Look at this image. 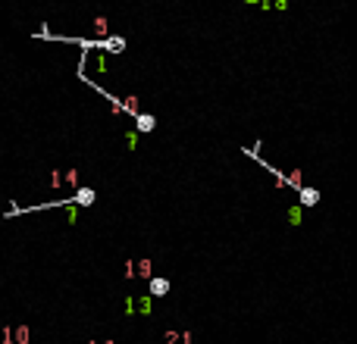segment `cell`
Listing matches in <instances>:
<instances>
[{
	"instance_id": "6da1fadb",
	"label": "cell",
	"mask_w": 357,
	"mask_h": 344,
	"mask_svg": "<svg viewBox=\"0 0 357 344\" xmlns=\"http://www.w3.org/2000/svg\"><path fill=\"white\" fill-rule=\"evenodd\" d=\"M135 129H138L141 135L154 132V129H157V119H154V113H138V116H135ZM138 132H135V135H138Z\"/></svg>"
},
{
	"instance_id": "7a4b0ae2",
	"label": "cell",
	"mask_w": 357,
	"mask_h": 344,
	"mask_svg": "<svg viewBox=\"0 0 357 344\" xmlns=\"http://www.w3.org/2000/svg\"><path fill=\"white\" fill-rule=\"evenodd\" d=\"M94 201H98V194H94L91 188H79L72 194V207H91Z\"/></svg>"
},
{
	"instance_id": "3957f363",
	"label": "cell",
	"mask_w": 357,
	"mask_h": 344,
	"mask_svg": "<svg viewBox=\"0 0 357 344\" xmlns=\"http://www.w3.org/2000/svg\"><path fill=\"white\" fill-rule=\"evenodd\" d=\"M122 53L125 50V38H119V34H113V38H104V53Z\"/></svg>"
},
{
	"instance_id": "277c9868",
	"label": "cell",
	"mask_w": 357,
	"mask_h": 344,
	"mask_svg": "<svg viewBox=\"0 0 357 344\" xmlns=\"http://www.w3.org/2000/svg\"><path fill=\"white\" fill-rule=\"evenodd\" d=\"M150 294H154V297H166L169 294V279H150Z\"/></svg>"
},
{
	"instance_id": "5b68a950",
	"label": "cell",
	"mask_w": 357,
	"mask_h": 344,
	"mask_svg": "<svg viewBox=\"0 0 357 344\" xmlns=\"http://www.w3.org/2000/svg\"><path fill=\"white\" fill-rule=\"evenodd\" d=\"M319 204V191L316 188H301V207H313Z\"/></svg>"
},
{
	"instance_id": "8992f818",
	"label": "cell",
	"mask_w": 357,
	"mask_h": 344,
	"mask_svg": "<svg viewBox=\"0 0 357 344\" xmlns=\"http://www.w3.org/2000/svg\"><path fill=\"white\" fill-rule=\"evenodd\" d=\"M13 344H31V329H28V325L13 329Z\"/></svg>"
},
{
	"instance_id": "52a82bcc",
	"label": "cell",
	"mask_w": 357,
	"mask_h": 344,
	"mask_svg": "<svg viewBox=\"0 0 357 344\" xmlns=\"http://www.w3.org/2000/svg\"><path fill=\"white\" fill-rule=\"evenodd\" d=\"M119 106H122V113H128V116H138V113H141L135 97H125V100H119Z\"/></svg>"
},
{
	"instance_id": "ba28073f",
	"label": "cell",
	"mask_w": 357,
	"mask_h": 344,
	"mask_svg": "<svg viewBox=\"0 0 357 344\" xmlns=\"http://www.w3.org/2000/svg\"><path fill=\"white\" fill-rule=\"evenodd\" d=\"M66 182H69V188L79 191V169H69V172H66Z\"/></svg>"
},
{
	"instance_id": "9c48e42d",
	"label": "cell",
	"mask_w": 357,
	"mask_h": 344,
	"mask_svg": "<svg viewBox=\"0 0 357 344\" xmlns=\"http://www.w3.org/2000/svg\"><path fill=\"white\" fill-rule=\"evenodd\" d=\"M138 276H144V279H150V260H138V269H135Z\"/></svg>"
},
{
	"instance_id": "30bf717a",
	"label": "cell",
	"mask_w": 357,
	"mask_h": 344,
	"mask_svg": "<svg viewBox=\"0 0 357 344\" xmlns=\"http://www.w3.org/2000/svg\"><path fill=\"white\" fill-rule=\"evenodd\" d=\"M60 182H63V175H60V172H50V185L60 188Z\"/></svg>"
},
{
	"instance_id": "8fae6325",
	"label": "cell",
	"mask_w": 357,
	"mask_h": 344,
	"mask_svg": "<svg viewBox=\"0 0 357 344\" xmlns=\"http://www.w3.org/2000/svg\"><path fill=\"white\" fill-rule=\"evenodd\" d=\"M166 344H179V332H166Z\"/></svg>"
},
{
	"instance_id": "7c38bea8",
	"label": "cell",
	"mask_w": 357,
	"mask_h": 344,
	"mask_svg": "<svg viewBox=\"0 0 357 344\" xmlns=\"http://www.w3.org/2000/svg\"><path fill=\"white\" fill-rule=\"evenodd\" d=\"M125 138H128V147H132V150H135V144H138V135H135V132H128Z\"/></svg>"
},
{
	"instance_id": "4fadbf2b",
	"label": "cell",
	"mask_w": 357,
	"mask_h": 344,
	"mask_svg": "<svg viewBox=\"0 0 357 344\" xmlns=\"http://www.w3.org/2000/svg\"><path fill=\"white\" fill-rule=\"evenodd\" d=\"M4 344H13V329H10V325L4 329Z\"/></svg>"
},
{
	"instance_id": "5bb4252c",
	"label": "cell",
	"mask_w": 357,
	"mask_h": 344,
	"mask_svg": "<svg viewBox=\"0 0 357 344\" xmlns=\"http://www.w3.org/2000/svg\"><path fill=\"white\" fill-rule=\"evenodd\" d=\"M104 344H113V341H110V338H107V341H104Z\"/></svg>"
}]
</instances>
